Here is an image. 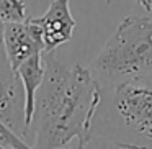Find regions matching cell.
Masks as SVG:
<instances>
[{
  "instance_id": "3957f363",
  "label": "cell",
  "mask_w": 152,
  "mask_h": 149,
  "mask_svg": "<svg viewBox=\"0 0 152 149\" xmlns=\"http://www.w3.org/2000/svg\"><path fill=\"white\" fill-rule=\"evenodd\" d=\"M103 92H111L115 113L136 136L131 148H152V77L124 80Z\"/></svg>"
},
{
  "instance_id": "7a4b0ae2",
  "label": "cell",
  "mask_w": 152,
  "mask_h": 149,
  "mask_svg": "<svg viewBox=\"0 0 152 149\" xmlns=\"http://www.w3.org/2000/svg\"><path fill=\"white\" fill-rule=\"evenodd\" d=\"M88 69L102 89L152 77V17H126Z\"/></svg>"
},
{
  "instance_id": "30bf717a",
  "label": "cell",
  "mask_w": 152,
  "mask_h": 149,
  "mask_svg": "<svg viewBox=\"0 0 152 149\" xmlns=\"http://www.w3.org/2000/svg\"><path fill=\"white\" fill-rule=\"evenodd\" d=\"M145 12H152V0H136Z\"/></svg>"
},
{
  "instance_id": "277c9868",
  "label": "cell",
  "mask_w": 152,
  "mask_h": 149,
  "mask_svg": "<svg viewBox=\"0 0 152 149\" xmlns=\"http://www.w3.org/2000/svg\"><path fill=\"white\" fill-rule=\"evenodd\" d=\"M0 120L26 141L30 131L25 121V89L8 61L4 43H0Z\"/></svg>"
},
{
  "instance_id": "52a82bcc",
  "label": "cell",
  "mask_w": 152,
  "mask_h": 149,
  "mask_svg": "<svg viewBox=\"0 0 152 149\" xmlns=\"http://www.w3.org/2000/svg\"><path fill=\"white\" fill-rule=\"evenodd\" d=\"M41 54L43 53L33 54L17 67V72L25 89V121H26L28 131H30L34 105H36V93L44 79V61Z\"/></svg>"
},
{
  "instance_id": "8992f818",
  "label": "cell",
  "mask_w": 152,
  "mask_h": 149,
  "mask_svg": "<svg viewBox=\"0 0 152 149\" xmlns=\"http://www.w3.org/2000/svg\"><path fill=\"white\" fill-rule=\"evenodd\" d=\"M39 26L44 41V53H54L56 48L67 43L75 30V20L69 8V0H53L43 17L31 18Z\"/></svg>"
},
{
  "instance_id": "9c48e42d",
  "label": "cell",
  "mask_w": 152,
  "mask_h": 149,
  "mask_svg": "<svg viewBox=\"0 0 152 149\" xmlns=\"http://www.w3.org/2000/svg\"><path fill=\"white\" fill-rule=\"evenodd\" d=\"M0 148H30L25 139H21L12 128H8L2 120H0Z\"/></svg>"
},
{
  "instance_id": "8fae6325",
  "label": "cell",
  "mask_w": 152,
  "mask_h": 149,
  "mask_svg": "<svg viewBox=\"0 0 152 149\" xmlns=\"http://www.w3.org/2000/svg\"><path fill=\"white\" fill-rule=\"evenodd\" d=\"M4 33H5V21L0 18V43H4Z\"/></svg>"
},
{
  "instance_id": "ba28073f",
  "label": "cell",
  "mask_w": 152,
  "mask_h": 149,
  "mask_svg": "<svg viewBox=\"0 0 152 149\" xmlns=\"http://www.w3.org/2000/svg\"><path fill=\"white\" fill-rule=\"evenodd\" d=\"M0 18L5 23L26 20V5L23 0H0Z\"/></svg>"
},
{
  "instance_id": "6da1fadb",
  "label": "cell",
  "mask_w": 152,
  "mask_h": 149,
  "mask_svg": "<svg viewBox=\"0 0 152 149\" xmlns=\"http://www.w3.org/2000/svg\"><path fill=\"white\" fill-rule=\"evenodd\" d=\"M44 79L36 93L30 125L31 146L64 148L72 139L85 148L92 139V126L103 100L102 84L88 67H69L53 53H44Z\"/></svg>"
},
{
  "instance_id": "5b68a950",
  "label": "cell",
  "mask_w": 152,
  "mask_h": 149,
  "mask_svg": "<svg viewBox=\"0 0 152 149\" xmlns=\"http://www.w3.org/2000/svg\"><path fill=\"white\" fill-rule=\"evenodd\" d=\"M4 48L12 67L17 69L33 54L44 53V41L39 26L31 18H26L25 21L5 23Z\"/></svg>"
}]
</instances>
